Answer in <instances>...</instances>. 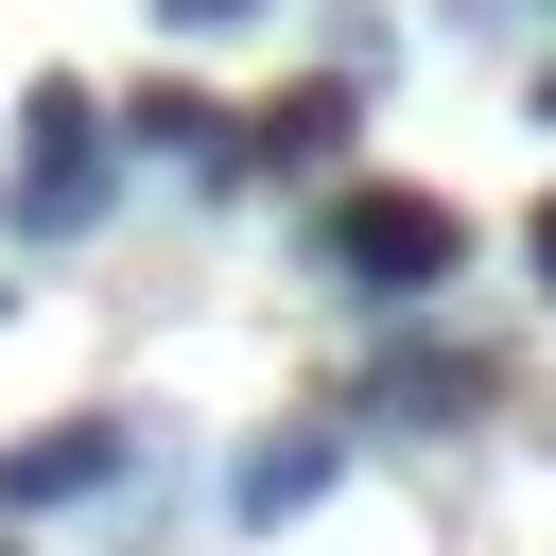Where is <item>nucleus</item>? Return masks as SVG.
I'll use <instances>...</instances> for the list:
<instances>
[{"label":"nucleus","mask_w":556,"mask_h":556,"mask_svg":"<svg viewBox=\"0 0 556 556\" xmlns=\"http://www.w3.org/2000/svg\"><path fill=\"white\" fill-rule=\"evenodd\" d=\"M486 400V348H400V365H365V417L382 434H452Z\"/></svg>","instance_id":"39448f33"},{"label":"nucleus","mask_w":556,"mask_h":556,"mask_svg":"<svg viewBox=\"0 0 556 556\" xmlns=\"http://www.w3.org/2000/svg\"><path fill=\"white\" fill-rule=\"evenodd\" d=\"M330 139H348V87H278L261 122H226V174H330Z\"/></svg>","instance_id":"423d86ee"},{"label":"nucleus","mask_w":556,"mask_h":556,"mask_svg":"<svg viewBox=\"0 0 556 556\" xmlns=\"http://www.w3.org/2000/svg\"><path fill=\"white\" fill-rule=\"evenodd\" d=\"M17 122H35V174H17V208H0V226H17V243H70V226L104 208V174H122V139H104V87H70V70H52Z\"/></svg>","instance_id":"f03ea898"},{"label":"nucleus","mask_w":556,"mask_h":556,"mask_svg":"<svg viewBox=\"0 0 556 556\" xmlns=\"http://www.w3.org/2000/svg\"><path fill=\"white\" fill-rule=\"evenodd\" d=\"M330 486H348V434H330V417H295V434H261V452L226 469V504H243L261 539H278V521H313Z\"/></svg>","instance_id":"20e7f679"},{"label":"nucleus","mask_w":556,"mask_h":556,"mask_svg":"<svg viewBox=\"0 0 556 556\" xmlns=\"http://www.w3.org/2000/svg\"><path fill=\"white\" fill-rule=\"evenodd\" d=\"M521 261H539V278H556V191H539V226H521Z\"/></svg>","instance_id":"6e6552de"},{"label":"nucleus","mask_w":556,"mask_h":556,"mask_svg":"<svg viewBox=\"0 0 556 556\" xmlns=\"http://www.w3.org/2000/svg\"><path fill=\"white\" fill-rule=\"evenodd\" d=\"M139 452V417H52L35 452H0V521H52V504H104Z\"/></svg>","instance_id":"7ed1b4c3"},{"label":"nucleus","mask_w":556,"mask_h":556,"mask_svg":"<svg viewBox=\"0 0 556 556\" xmlns=\"http://www.w3.org/2000/svg\"><path fill=\"white\" fill-rule=\"evenodd\" d=\"M156 17H174V35H226V17H261V0H156Z\"/></svg>","instance_id":"0eeeda50"},{"label":"nucleus","mask_w":556,"mask_h":556,"mask_svg":"<svg viewBox=\"0 0 556 556\" xmlns=\"http://www.w3.org/2000/svg\"><path fill=\"white\" fill-rule=\"evenodd\" d=\"M539 17H556V0H539Z\"/></svg>","instance_id":"9d476101"},{"label":"nucleus","mask_w":556,"mask_h":556,"mask_svg":"<svg viewBox=\"0 0 556 556\" xmlns=\"http://www.w3.org/2000/svg\"><path fill=\"white\" fill-rule=\"evenodd\" d=\"M313 261L348 295H452L469 278V208H434V191H330L313 208Z\"/></svg>","instance_id":"f257e3e1"},{"label":"nucleus","mask_w":556,"mask_h":556,"mask_svg":"<svg viewBox=\"0 0 556 556\" xmlns=\"http://www.w3.org/2000/svg\"><path fill=\"white\" fill-rule=\"evenodd\" d=\"M539 122H556V70H539Z\"/></svg>","instance_id":"1a4fd4ad"}]
</instances>
